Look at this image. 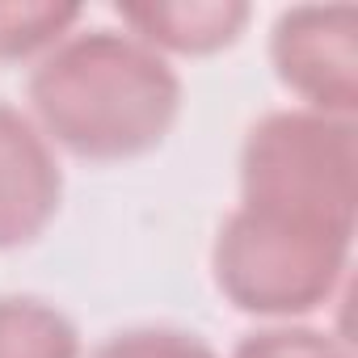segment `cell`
<instances>
[{
	"label": "cell",
	"mask_w": 358,
	"mask_h": 358,
	"mask_svg": "<svg viewBox=\"0 0 358 358\" xmlns=\"http://www.w3.org/2000/svg\"><path fill=\"white\" fill-rule=\"evenodd\" d=\"M47 135L85 160L156 148L182 110V80L160 51L118 30H89L47 51L30 76Z\"/></svg>",
	"instance_id": "1"
},
{
	"label": "cell",
	"mask_w": 358,
	"mask_h": 358,
	"mask_svg": "<svg viewBox=\"0 0 358 358\" xmlns=\"http://www.w3.org/2000/svg\"><path fill=\"white\" fill-rule=\"evenodd\" d=\"M345 228L241 207L215 245V282L245 312H308L329 295Z\"/></svg>",
	"instance_id": "2"
},
{
	"label": "cell",
	"mask_w": 358,
	"mask_h": 358,
	"mask_svg": "<svg viewBox=\"0 0 358 358\" xmlns=\"http://www.w3.org/2000/svg\"><path fill=\"white\" fill-rule=\"evenodd\" d=\"M64 173L47 135L0 101V249L30 245L59 211Z\"/></svg>",
	"instance_id": "3"
},
{
	"label": "cell",
	"mask_w": 358,
	"mask_h": 358,
	"mask_svg": "<svg viewBox=\"0 0 358 358\" xmlns=\"http://www.w3.org/2000/svg\"><path fill=\"white\" fill-rule=\"evenodd\" d=\"M337 9H291L274 26V68L287 89L308 97L312 106H341L354 110V72L333 64L324 34L333 26ZM337 59H354V51H341Z\"/></svg>",
	"instance_id": "4"
},
{
	"label": "cell",
	"mask_w": 358,
	"mask_h": 358,
	"mask_svg": "<svg viewBox=\"0 0 358 358\" xmlns=\"http://www.w3.org/2000/svg\"><path fill=\"white\" fill-rule=\"evenodd\" d=\"M114 13L152 51L164 47L186 55H207L236 43L249 22V5H118Z\"/></svg>",
	"instance_id": "5"
},
{
	"label": "cell",
	"mask_w": 358,
	"mask_h": 358,
	"mask_svg": "<svg viewBox=\"0 0 358 358\" xmlns=\"http://www.w3.org/2000/svg\"><path fill=\"white\" fill-rule=\"evenodd\" d=\"M80 341L64 312L30 295L0 299V358H76Z\"/></svg>",
	"instance_id": "6"
},
{
	"label": "cell",
	"mask_w": 358,
	"mask_h": 358,
	"mask_svg": "<svg viewBox=\"0 0 358 358\" xmlns=\"http://www.w3.org/2000/svg\"><path fill=\"white\" fill-rule=\"evenodd\" d=\"M72 22H80L76 5H0V59L9 64L55 47Z\"/></svg>",
	"instance_id": "7"
},
{
	"label": "cell",
	"mask_w": 358,
	"mask_h": 358,
	"mask_svg": "<svg viewBox=\"0 0 358 358\" xmlns=\"http://www.w3.org/2000/svg\"><path fill=\"white\" fill-rule=\"evenodd\" d=\"M93 358H215L207 341L177 329H131L93 350Z\"/></svg>",
	"instance_id": "8"
},
{
	"label": "cell",
	"mask_w": 358,
	"mask_h": 358,
	"mask_svg": "<svg viewBox=\"0 0 358 358\" xmlns=\"http://www.w3.org/2000/svg\"><path fill=\"white\" fill-rule=\"evenodd\" d=\"M232 358H345V354L333 350L320 333L270 329V333H249Z\"/></svg>",
	"instance_id": "9"
}]
</instances>
